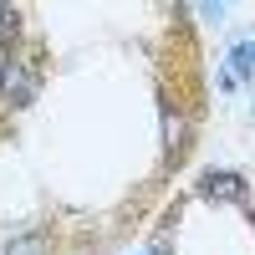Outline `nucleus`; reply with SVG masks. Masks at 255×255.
<instances>
[{
  "label": "nucleus",
  "mask_w": 255,
  "mask_h": 255,
  "mask_svg": "<svg viewBox=\"0 0 255 255\" xmlns=\"http://www.w3.org/2000/svg\"><path fill=\"white\" fill-rule=\"evenodd\" d=\"M0 92H5L15 108H31L36 102V67L26 56H5V67H0Z\"/></svg>",
  "instance_id": "obj_1"
},
{
  "label": "nucleus",
  "mask_w": 255,
  "mask_h": 255,
  "mask_svg": "<svg viewBox=\"0 0 255 255\" xmlns=\"http://www.w3.org/2000/svg\"><path fill=\"white\" fill-rule=\"evenodd\" d=\"M204 199L240 204V199H245V179H240V174H204Z\"/></svg>",
  "instance_id": "obj_2"
},
{
  "label": "nucleus",
  "mask_w": 255,
  "mask_h": 255,
  "mask_svg": "<svg viewBox=\"0 0 255 255\" xmlns=\"http://www.w3.org/2000/svg\"><path fill=\"white\" fill-rule=\"evenodd\" d=\"M230 77H255V36H245L235 51H230Z\"/></svg>",
  "instance_id": "obj_3"
},
{
  "label": "nucleus",
  "mask_w": 255,
  "mask_h": 255,
  "mask_svg": "<svg viewBox=\"0 0 255 255\" xmlns=\"http://www.w3.org/2000/svg\"><path fill=\"white\" fill-rule=\"evenodd\" d=\"M5 255H46V240H41V235H10Z\"/></svg>",
  "instance_id": "obj_4"
},
{
  "label": "nucleus",
  "mask_w": 255,
  "mask_h": 255,
  "mask_svg": "<svg viewBox=\"0 0 255 255\" xmlns=\"http://www.w3.org/2000/svg\"><path fill=\"white\" fill-rule=\"evenodd\" d=\"M184 133H189V128H184V118L163 108V138H168V148H184Z\"/></svg>",
  "instance_id": "obj_5"
},
{
  "label": "nucleus",
  "mask_w": 255,
  "mask_h": 255,
  "mask_svg": "<svg viewBox=\"0 0 255 255\" xmlns=\"http://www.w3.org/2000/svg\"><path fill=\"white\" fill-rule=\"evenodd\" d=\"M0 36H15V10L0 5Z\"/></svg>",
  "instance_id": "obj_6"
}]
</instances>
